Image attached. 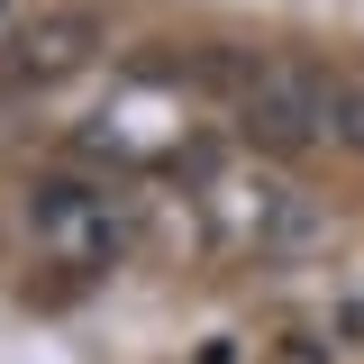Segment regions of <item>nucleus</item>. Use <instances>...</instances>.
<instances>
[{"mask_svg":"<svg viewBox=\"0 0 364 364\" xmlns=\"http://www.w3.org/2000/svg\"><path fill=\"white\" fill-rule=\"evenodd\" d=\"M237 119L264 146H310L337 136V82L318 73L310 55H255V82L237 91Z\"/></svg>","mask_w":364,"mask_h":364,"instance_id":"1","label":"nucleus"},{"mask_svg":"<svg viewBox=\"0 0 364 364\" xmlns=\"http://www.w3.org/2000/svg\"><path fill=\"white\" fill-rule=\"evenodd\" d=\"M100 46H109L100 9H82V0H55V9H37V18L9 37L0 82H9V91H55V82H73V73H82Z\"/></svg>","mask_w":364,"mask_h":364,"instance_id":"2","label":"nucleus"},{"mask_svg":"<svg viewBox=\"0 0 364 364\" xmlns=\"http://www.w3.org/2000/svg\"><path fill=\"white\" fill-rule=\"evenodd\" d=\"M28 228H37L46 255H64V264H109V255H119V210H109V191H91V182H73V173L28 182Z\"/></svg>","mask_w":364,"mask_h":364,"instance_id":"3","label":"nucleus"},{"mask_svg":"<svg viewBox=\"0 0 364 364\" xmlns=\"http://www.w3.org/2000/svg\"><path fill=\"white\" fill-rule=\"evenodd\" d=\"M337 146L364 155V73H355V82H337Z\"/></svg>","mask_w":364,"mask_h":364,"instance_id":"4","label":"nucleus"},{"mask_svg":"<svg viewBox=\"0 0 364 364\" xmlns=\"http://www.w3.org/2000/svg\"><path fill=\"white\" fill-rule=\"evenodd\" d=\"M273 364H328V337L291 328V337H273Z\"/></svg>","mask_w":364,"mask_h":364,"instance_id":"5","label":"nucleus"},{"mask_svg":"<svg viewBox=\"0 0 364 364\" xmlns=\"http://www.w3.org/2000/svg\"><path fill=\"white\" fill-rule=\"evenodd\" d=\"M337 346H364V291L337 301Z\"/></svg>","mask_w":364,"mask_h":364,"instance_id":"6","label":"nucleus"}]
</instances>
